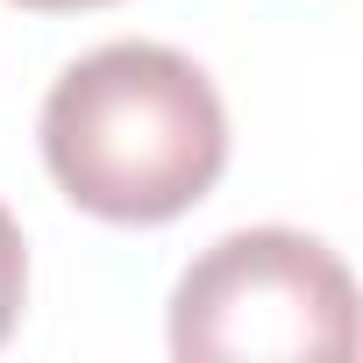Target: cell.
Returning <instances> with one entry per match:
<instances>
[{
  "label": "cell",
  "mask_w": 363,
  "mask_h": 363,
  "mask_svg": "<svg viewBox=\"0 0 363 363\" xmlns=\"http://www.w3.org/2000/svg\"><path fill=\"white\" fill-rule=\"evenodd\" d=\"M43 164L93 221L157 228L200 207L228 171V114L186 50L100 43L43 100Z\"/></svg>",
  "instance_id": "cell-1"
},
{
  "label": "cell",
  "mask_w": 363,
  "mask_h": 363,
  "mask_svg": "<svg viewBox=\"0 0 363 363\" xmlns=\"http://www.w3.org/2000/svg\"><path fill=\"white\" fill-rule=\"evenodd\" d=\"M178 363H342L356 356L349 264L299 228H235L171 292Z\"/></svg>",
  "instance_id": "cell-2"
},
{
  "label": "cell",
  "mask_w": 363,
  "mask_h": 363,
  "mask_svg": "<svg viewBox=\"0 0 363 363\" xmlns=\"http://www.w3.org/2000/svg\"><path fill=\"white\" fill-rule=\"evenodd\" d=\"M22 292H29V242H22L15 214L0 207V342H8L15 320H22Z\"/></svg>",
  "instance_id": "cell-3"
},
{
  "label": "cell",
  "mask_w": 363,
  "mask_h": 363,
  "mask_svg": "<svg viewBox=\"0 0 363 363\" xmlns=\"http://www.w3.org/2000/svg\"><path fill=\"white\" fill-rule=\"evenodd\" d=\"M15 8H36V15H72V8H107V0H15Z\"/></svg>",
  "instance_id": "cell-4"
}]
</instances>
